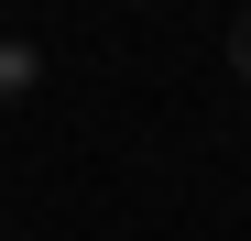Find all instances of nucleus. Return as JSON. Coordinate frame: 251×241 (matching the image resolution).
Returning a JSON list of instances; mask_svg holds the SVG:
<instances>
[{"instance_id": "nucleus-1", "label": "nucleus", "mask_w": 251, "mask_h": 241, "mask_svg": "<svg viewBox=\"0 0 251 241\" xmlns=\"http://www.w3.org/2000/svg\"><path fill=\"white\" fill-rule=\"evenodd\" d=\"M33 88H44V55H33L22 33H0V110H11V99H33Z\"/></svg>"}, {"instance_id": "nucleus-2", "label": "nucleus", "mask_w": 251, "mask_h": 241, "mask_svg": "<svg viewBox=\"0 0 251 241\" xmlns=\"http://www.w3.org/2000/svg\"><path fill=\"white\" fill-rule=\"evenodd\" d=\"M229 66H240V77H251V11H240V33H229Z\"/></svg>"}]
</instances>
